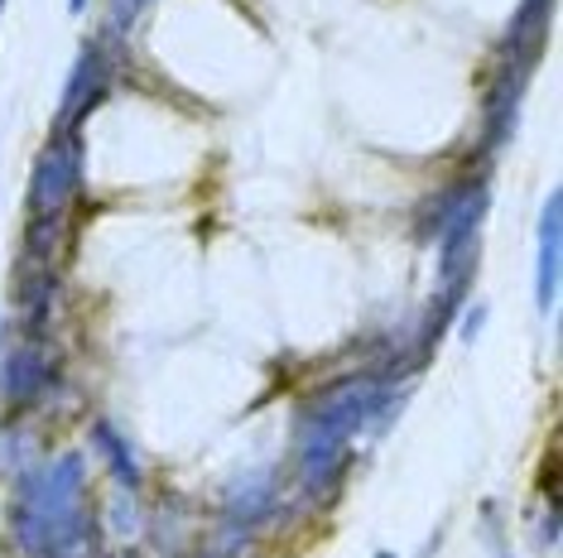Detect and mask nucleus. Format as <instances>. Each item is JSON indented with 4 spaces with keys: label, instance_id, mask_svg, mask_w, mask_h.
Masks as SVG:
<instances>
[{
    "label": "nucleus",
    "instance_id": "1",
    "mask_svg": "<svg viewBox=\"0 0 563 558\" xmlns=\"http://www.w3.org/2000/svg\"><path fill=\"white\" fill-rule=\"evenodd\" d=\"M15 544L24 558H92V511H87V462L63 453L30 477L15 511Z\"/></svg>",
    "mask_w": 563,
    "mask_h": 558
},
{
    "label": "nucleus",
    "instance_id": "2",
    "mask_svg": "<svg viewBox=\"0 0 563 558\" xmlns=\"http://www.w3.org/2000/svg\"><path fill=\"white\" fill-rule=\"evenodd\" d=\"M386 395L390 390L380 386L376 376H356V380H342V386H332L318 400L303 404L294 453H299V477L313 496H323L332 481H338L342 462H347V443L371 424L380 428L376 404Z\"/></svg>",
    "mask_w": 563,
    "mask_h": 558
},
{
    "label": "nucleus",
    "instance_id": "3",
    "mask_svg": "<svg viewBox=\"0 0 563 558\" xmlns=\"http://www.w3.org/2000/svg\"><path fill=\"white\" fill-rule=\"evenodd\" d=\"M78 183H82L78 135L58 131L44 145V155H40V164H34V174H30V217L34 222H58L63 212L73 208V198H78Z\"/></svg>",
    "mask_w": 563,
    "mask_h": 558
},
{
    "label": "nucleus",
    "instance_id": "4",
    "mask_svg": "<svg viewBox=\"0 0 563 558\" xmlns=\"http://www.w3.org/2000/svg\"><path fill=\"white\" fill-rule=\"evenodd\" d=\"M111 82H117V54H111V44L107 48H101V40L82 44V54H78V63H73V72H68V87H63V107H58L63 131H73V125L97 107V101H107Z\"/></svg>",
    "mask_w": 563,
    "mask_h": 558
},
{
    "label": "nucleus",
    "instance_id": "5",
    "mask_svg": "<svg viewBox=\"0 0 563 558\" xmlns=\"http://www.w3.org/2000/svg\"><path fill=\"white\" fill-rule=\"evenodd\" d=\"M486 198H492V188H486L482 179L453 188L448 198L433 202V217L424 222V236H433L439 246H443V241L477 236L482 232V217H486Z\"/></svg>",
    "mask_w": 563,
    "mask_h": 558
},
{
    "label": "nucleus",
    "instance_id": "6",
    "mask_svg": "<svg viewBox=\"0 0 563 558\" xmlns=\"http://www.w3.org/2000/svg\"><path fill=\"white\" fill-rule=\"evenodd\" d=\"M54 380V366H48V351L44 347H15L5 357V366H0V395L5 400H34L44 395V386Z\"/></svg>",
    "mask_w": 563,
    "mask_h": 558
},
{
    "label": "nucleus",
    "instance_id": "7",
    "mask_svg": "<svg viewBox=\"0 0 563 558\" xmlns=\"http://www.w3.org/2000/svg\"><path fill=\"white\" fill-rule=\"evenodd\" d=\"M540 309L554 313V299H559V193L544 198V212H540Z\"/></svg>",
    "mask_w": 563,
    "mask_h": 558
},
{
    "label": "nucleus",
    "instance_id": "8",
    "mask_svg": "<svg viewBox=\"0 0 563 558\" xmlns=\"http://www.w3.org/2000/svg\"><path fill=\"white\" fill-rule=\"evenodd\" d=\"M271 501H275V491H271V477H241L232 491H227V520L246 535L251 525H261L265 515H271Z\"/></svg>",
    "mask_w": 563,
    "mask_h": 558
},
{
    "label": "nucleus",
    "instance_id": "9",
    "mask_svg": "<svg viewBox=\"0 0 563 558\" xmlns=\"http://www.w3.org/2000/svg\"><path fill=\"white\" fill-rule=\"evenodd\" d=\"M92 443H97L101 458H107V472L117 477V487L121 491H135L140 487V458H135L131 443H125V434H117V428L101 418V424L92 428Z\"/></svg>",
    "mask_w": 563,
    "mask_h": 558
},
{
    "label": "nucleus",
    "instance_id": "10",
    "mask_svg": "<svg viewBox=\"0 0 563 558\" xmlns=\"http://www.w3.org/2000/svg\"><path fill=\"white\" fill-rule=\"evenodd\" d=\"M145 5H150V0H111V20H117V30H125V24H131Z\"/></svg>",
    "mask_w": 563,
    "mask_h": 558
},
{
    "label": "nucleus",
    "instance_id": "11",
    "mask_svg": "<svg viewBox=\"0 0 563 558\" xmlns=\"http://www.w3.org/2000/svg\"><path fill=\"white\" fill-rule=\"evenodd\" d=\"M482 323H486V309H472V313H467V323H463V337L472 342V337L482 333Z\"/></svg>",
    "mask_w": 563,
    "mask_h": 558
},
{
    "label": "nucleus",
    "instance_id": "12",
    "mask_svg": "<svg viewBox=\"0 0 563 558\" xmlns=\"http://www.w3.org/2000/svg\"><path fill=\"white\" fill-rule=\"evenodd\" d=\"M376 558H395V554H386V549H380V554H376Z\"/></svg>",
    "mask_w": 563,
    "mask_h": 558
},
{
    "label": "nucleus",
    "instance_id": "13",
    "mask_svg": "<svg viewBox=\"0 0 563 558\" xmlns=\"http://www.w3.org/2000/svg\"><path fill=\"white\" fill-rule=\"evenodd\" d=\"M73 10H82V0H73Z\"/></svg>",
    "mask_w": 563,
    "mask_h": 558
}]
</instances>
